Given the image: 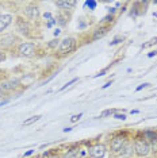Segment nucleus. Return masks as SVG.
Returning <instances> with one entry per match:
<instances>
[{
  "instance_id": "c9c22d12",
  "label": "nucleus",
  "mask_w": 157,
  "mask_h": 158,
  "mask_svg": "<svg viewBox=\"0 0 157 158\" xmlns=\"http://www.w3.org/2000/svg\"><path fill=\"white\" fill-rule=\"evenodd\" d=\"M8 102H7V100H3V102H0V106H3V104H7Z\"/></svg>"
},
{
  "instance_id": "5701e85b",
  "label": "nucleus",
  "mask_w": 157,
  "mask_h": 158,
  "mask_svg": "<svg viewBox=\"0 0 157 158\" xmlns=\"http://www.w3.org/2000/svg\"><path fill=\"white\" fill-rule=\"evenodd\" d=\"M58 39H54V41H50V44H49V48H56L57 45H58Z\"/></svg>"
},
{
  "instance_id": "6e6552de",
  "label": "nucleus",
  "mask_w": 157,
  "mask_h": 158,
  "mask_svg": "<svg viewBox=\"0 0 157 158\" xmlns=\"http://www.w3.org/2000/svg\"><path fill=\"white\" fill-rule=\"evenodd\" d=\"M19 84H20L19 78H11V80L3 81L2 84H0V89H2V91H4V92H8V91H12V89H15Z\"/></svg>"
},
{
  "instance_id": "423d86ee",
  "label": "nucleus",
  "mask_w": 157,
  "mask_h": 158,
  "mask_svg": "<svg viewBox=\"0 0 157 158\" xmlns=\"http://www.w3.org/2000/svg\"><path fill=\"white\" fill-rule=\"evenodd\" d=\"M16 30L19 31L22 35H27L30 34V30H31V27H30V23L27 22V20H24L22 19V18H18V20H16Z\"/></svg>"
},
{
  "instance_id": "7c9ffc66",
  "label": "nucleus",
  "mask_w": 157,
  "mask_h": 158,
  "mask_svg": "<svg viewBox=\"0 0 157 158\" xmlns=\"http://www.w3.org/2000/svg\"><path fill=\"white\" fill-rule=\"evenodd\" d=\"M156 54H157V52H151L148 54V57H153V56H156Z\"/></svg>"
},
{
  "instance_id": "bb28decb",
  "label": "nucleus",
  "mask_w": 157,
  "mask_h": 158,
  "mask_svg": "<svg viewBox=\"0 0 157 158\" xmlns=\"http://www.w3.org/2000/svg\"><path fill=\"white\" fill-rule=\"evenodd\" d=\"M111 20H112V15H108L103 19V22H111Z\"/></svg>"
},
{
  "instance_id": "393cba45",
  "label": "nucleus",
  "mask_w": 157,
  "mask_h": 158,
  "mask_svg": "<svg viewBox=\"0 0 157 158\" xmlns=\"http://www.w3.org/2000/svg\"><path fill=\"white\" fill-rule=\"evenodd\" d=\"M54 23H56V19H53V18H52V19H49V23L46 24V26H48V27H52Z\"/></svg>"
},
{
  "instance_id": "b1692460",
  "label": "nucleus",
  "mask_w": 157,
  "mask_h": 158,
  "mask_svg": "<svg viewBox=\"0 0 157 158\" xmlns=\"http://www.w3.org/2000/svg\"><path fill=\"white\" fill-rule=\"evenodd\" d=\"M80 118H81V114H78V115H73L72 119H70V122H72V123H74V122H77L78 119H80Z\"/></svg>"
},
{
  "instance_id": "0eeeda50",
  "label": "nucleus",
  "mask_w": 157,
  "mask_h": 158,
  "mask_svg": "<svg viewBox=\"0 0 157 158\" xmlns=\"http://www.w3.org/2000/svg\"><path fill=\"white\" fill-rule=\"evenodd\" d=\"M16 37L14 34H4L3 37H0V46L2 48H11L16 44Z\"/></svg>"
},
{
  "instance_id": "9b49d317",
  "label": "nucleus",
  "mask_w": 157,
  "mask_h": 158,
  "mask_svg": "<svg viewBox=\"0 0 157 158\" xmlns=\"http://www.w3.org/2000/svg\"><path fill=\"white\" fill-rule=\"evenodd\" d=\"M133 152H134V147L133 145H130L129 142H126L125 143V146L121 149V156H122L123 158H130L131 156H133Z\"/></svg>"
},
{
  "instance_id": "9d476101",
  "label": "nucleus",
  "mask_w": 157,
  "mask_h": 158,
  "mask_svg": "<svg viewBox=\"0 0 157 158\" xmlns=\"http://www.w3.org/2000/svg\"><path fill=\"white\" fill-rule=\"evenodd\" d=\"M24 14H26V16L28 19H37L39 16V10L37 6H27L26 8H24Z\"/></svg>"
},
{
  "instance_id": "f3484780",
  "label": "nucleus",
  "mask_w": 157,
  "mask_h": 158,
  "mask_svg": "<svg viewBox=\"0 0 157 158\" xmlns=\"http://www.w3.org/2000/svg\"><path fill=\"white\" fill-rule=\"evenodd\" d=\"M85 7H90V10H95L96 2H94V0H88V2H85Z\"/></svg>"
},
{
  "instance_id": "c85d7f7f",
  "label": "nucleus",
  "mask_w": 157,
  "mask_h": 158,
  "mask_svg": "<svg viewBox=\"0 0 157 158\" xmlns=\"http://www.w3.org/2000/svg\"><path fill=\"white\" fill-rule=\"evenodd\" d=\"M148 85H149V84H141V85H140V87H137V91H141V89H142V88L148 87Z\"/></svg>"
},
{
  "instance_id": "dca6fc26",
  "label": "nucleus",
  "mask_w": 157,
  "mask_h": 158,
  "mask_svg": "<svg viewBox=\"0 0 157 158\" xmlns=\"http://www.w3.org/2000/svg\"><path fill=\"white\" fill-rule=\"evenodd\" d=\"M56 23H58L60 26H65L66 24V18L62 16V15H58L57 16V19H56Z\"/></svg>"
},
{
  "instance_id": "412c9836",
  "label": "nucleus",
  "mask_w": 157,
  "mask_h": 158,
  "mask_svg": "<svg viewBox=\"0 0 157 158\" xmlns=\"http://www.w3.org/2000/svg\"><path fill=\"white\" fill-rule=\"evenodd\" d=\"M76 81H77V78H73V80H70L69 82H66V84L64 85V87H62L61 89H60V91H64V89H65V88H68V87H69V85H72L73 82H76Z\"/></svg>"
},
{
  "instance_id": "6ab92c4d",
  "label": "nucleus",
  "mask_w": 157,
  "mask_h": 158,
  "mask_svg": "<svg viewBox=\"0 0 157 158\" xmlns=\"http://www.w3.org/2000/svg\"><path fill=\"white\" fill-rule=\"evenodd\" d=\"M114 112H115L114 110H107V111H104V112L100 114V118H106V116H108V115H111V114H114Z\"/></svg>"
},
{
  "instance_id": "a878e982",
  "label": "nucleus",
  "mask_w": 157,
  "mask_h": 158,
  "mask_svg": "<svg viewBox=\"0 0 157 158\" xmlns=\"http://www.w3.org/2000/svg\"><path fill=\"white\" fill-rule=\"evenodd\" d=\"M44 157L45 158H58V156H56V154H45Z\"/></svg>"
},
{
  "instance_id": "f03ea898",
  "label": "nucleus",
  "mask_w": 157,
  "mask_h": 158,
  "mask_svg": "<svg viewBox=\"0 0 157 158\" xmlns=\"http://www.w3.org/2000/svg\"><path fill=\"white\" fill-rule=\"evenodd\" d=\"M74 48H76V39L72 37H66L62 41H60L58 53L60 54H68V53L73 52Z\"/></svg>"
},
{
  "instance_id": "ddd939ff",
  "label": "nucleus",
  "mask_w": 157,
  "mask_h": 158,
  "mask_svg": "<svg viewBox=\"0 0 157 158\" xmlns=\"http://www.w3.org/2000/svg\"><path fill=\"white\" fill-rule=\"evenodd\" d=\"M144 138L146 139V142L148 143H155L157 142V134L156 132H153V131H145L144 132Z\"/></svg>"
},
{
  "instance_id": "c756f323",
  "label": "nucleus",
  "mask_w": 157,
  "mask_h": 158,
  "mask_svg": "<svg viewBox=\"0 0 157 158\" xmlns=\"http://www.w3.org/2000/svg\"><path fill=\"white\" fill-rule=\"evenodd\" d=\"M112 84V81H108V82H107V84H104V85H103V88H108L110 87V85H111Z\"/></svg>"
},
{
  "instance_id": "2eb2a0df",
  "label": "nucleus",
  "mask_w": 157,
  "mask_h": 158,
  "mask_svg": "<svg viewBox=\"0 0 157 158\" xmlns=\"http://www.w3.org/2000/svg\"><path fill=\"white\" fill-rule=\"evenodd\" d=\"M39 119H41V115H35V116H31L30 119H27V120L23 122V126H31L33 123H35V122H38Z\"/></svg>"
},
{
  "instance_id": "2f4dec72",
  "label": "nucleus",
  "mask_w": 157,
  "mask_h": 158,
  "mask_svg": "<svg viewBox=\"0 0 157 158\" xmlns=\"http://www.w3.org/2000/svg\"><path fill=\"white\" fill-rule=\"evenodd\" d=\"M108 12L110 14H114V12H115V8H108Z\"/></svg>"
},
{
  "instance_id": "1a4fd4ad",
  "label": "nucleus",
  "mask_w": 157,
  "mask_h": 158,
  "mask_svg": "<svg viewBox=\"0 0 157 158\" xmlns=\"http://www.w3.org/2000/svg\"><path fill=\"white\" fill-rule=\"evenodd\" d=\"M11 22H12L11 14H3V15H0V33H3L11 24Z\"/></svg>"
},
{
  "instance_id": "f8f14e48",
  "label": "nucleus",
  "mask_w": 157,
  "mask_h": 158,
  "mask_svg": "<svg viewBox=\"0 0 157 158\" xmlns=\"http://www.w3.org/2000/svg\"><path fill=\"white\" fill-rule=\"evenodd\" d=\"M107 33H108V27H99V28H96V30H95L92 39H94V41H98V39H100V38L104 37Z\"/></svg>"
},
{
  "instance_id": "473e14b6",
  "label": "nucleus",
  "mask_w": 157,
  "mask_h": 158,
  "mask_svg": "<svg viewBox=\"0 0 157 158\" xmlns=\"http://www.w3.org/2000/svg\"><path fill=\"white\" fill-rule=\"evenodd\" d=\"M45 19H46V18H48V19H52V18H50V14H45Z\"/></svg>"
},
{
  "instance_id": "cd10ccee",
  "label": "nucleus",
  "mask_w": 157,
  "mask_h": 158,
  "mask_svg": "<svg viewBox=\"0 0 157 158\" xmlns=\"http://www.w3.org/2000/svg\"><path fill=\"white\" fill-rule=\"evenodd\" d=\"M4 58H6L4 53H3V52H2V50H0V62H2V61H4Z\"/></svg>"
},
{
  "instance_id": "f704fd0d",
  "label": "nucleus",
  "mask_w": 157,
  "mask_h": 158,
  "mask_svg": "<svg viewBox=\"0 0 157 158\" xmlns=\"http://www.w3.org/2000/svg\"><path fill=\"white\" fill-rule=\"evenodd\" d=\"M60 33H61V31H60V30H58V28H57V30L54 31V35H56V37H57V35H58Z\"/></svg>"
},
{
  "instance_id": "4468645a",
  "label": "nucleus",
  "mask_w": 157,
  "mask_h": 158,
  "mask_svg": "<svg viewBox=\"0 0 157 158\" xmlns=\"http://www.w3.org/2000/svg\"><path fill=\"white\" fill-rule=\"evenodd\" d=\"M56 6L62 10H68V8H73L76 6V2H56Z\"/></svg>"
},
{
  "instance_id": "a211bd4d",
  "label": "nucleus",
  "mask_w": 157,
  "mask_h": 158,
  "mask_svg": "<svg viewBox=\"0 0 157 158\" xmlns=\"http://www.w3.org/2000/svg\"><path fill=\"white\" fill-rule=\"evenodd\" d=\"M153 44H157V38H153V39H151V41L148 42V44H144V45H142V49H144V48H149V46H152Z\"/></svg>"
},
{
  "instance_id": "39448f33",
  "label": "nucleus",
  "mask_w": 157,
  "mask_h": 158,
  "mask_svg": "<svg viewBox=\"0 0 157 158\" xmlns=\"http://www.w3.org/2000/svg\"><path fill=\"white\" fill-rule=\"evenodd\" d=\"M126 143V136L123 134H119V135H115L114 138L111 139V152L114 153H119L121 149L125 146Z\"/></svg>"
},
{
  "instance_id": "7ed1b4c3",
  "label": "nucleus",
  "mask_w": 157,
  "mask_h": 158,
  "mask_svg": "<svg viewBox=\"0 0 157 158\" xmlns=\"http://www.w3.org/2000/svg\"><path fill=\"white\" fill-rule=\"evenodd\" d=\"M35 50H37V45L33 42H23L18 46V53L23 57H31L35 54Z\"/></svg>"
},
{
  "instance_id": "f257e3e1",
  "label": "nucleus",
  "mask_w": 157,
  "mask_h": 158,
  "mask_svg": "<svg viewBox=\"0 0 157 158\" xmlns=\"http://www.w3.org/2000/svg\"><path fill=\"white\" fill-rule=\"evenodd\" d=\"M152 147L151 143L146 142V139L142 136V138H137L134 142V153L137 154L138 157H146L149 153H151Z\"/></svg>"
},
{
  "instance_id": "4be33fe9",
  "label": "nucleus",
  "mask_w": 157,
  "mask_h": 158,
  "mask_svg": "<svg viewBox=\"0 0 157 158\" xmlns=\"http://www.w3.org/2000/svg\"><path fill=\"white\" fill-rule=\"evenodd\" d=\"M115 119L125 120V119H126V115H123V114H115Z\"/></svg>"
},
{
  "instance_id": "20e7f679",
  "label": "nucleus",
  "mask_w": 157,
  "mask_h": 158,
  "mask_svg": "<svg viewBox=\"0 0 157 158\" xmlns=\"http://www.w3.org/2000/svg\"><path fill=\"white\" fill-rule=\"evenodd\" d=\"M88 154L91 158H103L106 156V146L100 145V143H96V145L91 146L88 149Z\"/></svg>"
},
{
  "instance_id": "aec40b11",
  "label": "nucleus",
  "mask_w": 157,
  "mask_h": 158,
  "mask_svg": "<svg viewBox=\"0 0 157 158\" xmlns=\"http://www.w3.org/2000/svg\"><path fill=\"white\" fill-rule=\"evenodd\" d=\"M119 41H123V37H121V35H118V37L114 38V41H112L110 45H117V44H119Z\"/></svg>"
},
{
  "instance_id": "72a5a7b5",
  "label": "nucleus",
  "mask_w": 157,
  "mask_h": 158,
  "mask_svg": "<svg viewBox=\"0 0 157 158\" xmlns=\"http://www.w3.org/2000/svg\"><path fill=\"white\" fill-rule=\"evenodd\" d=\"M3 96H4V91H2V89H0V99H2Z\"/></svg>"
}]
</instances>
